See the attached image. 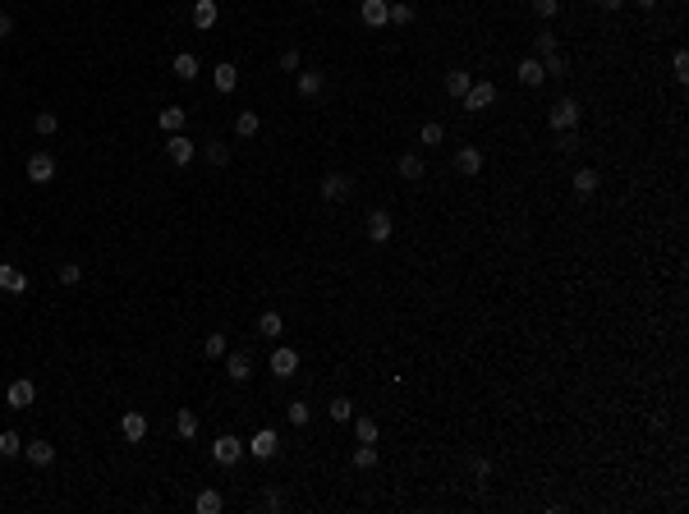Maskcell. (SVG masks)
I'll list each match as a JSON object with an SVG mask.
<instances>
[{
	"label": "cell",
	"instance_id": "1",
	"mask_svg": "<svg viewBox=\"0 0 689 514\" xmlns=\"http://www.w3.org/2000/svg\"><path fill=\"white\" fill-rule=\"evenodd\" d=\"M579 101L575 96H561V101H551V111H547V124H551V133H566V129H579Z\"/></svg>",
	"mask_w": 689,
	"mask_h": 514
},
{
	"label": "cell",
	"instance_id": "2",
	"mask_svg": "<svg viewBox=\"0 0 689 514\" xmlns=\"http://www.w3.org/2000/svg\"><path fill=\"white\" fill-rule=\"evenodd\" d=\"M244 445H248V454H253V459H276V454H280V432L276 428H258Z\"/></svg>",
	"mask_w": 689,
	"mask_h": 514
},
{
	"label": "cell",
	"instance_id": "3",
	"mask_svg": "<svg viewBox=\"0 0 689 514\" xmlns=\"http://www.w3.org/2000/svg\"><path fill=\"white\" fill-rule=\"evenodd\" d=\"M239 454H244V441L230 432H221L216 441H211V459L221 464V469H230V464H239Z\"/></svg>",
	"mask_w": 689,
	"mask_h": 514
},
{
	"label": "cell",
	"instance_id": "4",
	"mask_svg": "<svg viewBox=\"0 0 689 514\" xmlns=\"http://www.w3.org/2000/svg\"><path fill=\"white\" fill-rule=\"evenodd\" d=\"M349 193H354V179H349L345 170H331V174L322 179V198H326V202H345Z\"/></svg>",
	"mask_w": 689,
	"mask_h": 514
},
{
	"label": "cell",
	"instance_id": "5",
	"mask_svg": "<svg viewBox=\"0 0 689 514\" xmlns=\"http://www.w3.org/2000/svg\"><path fill=\"white\" fill-rule=\"evenodd\" d=\"M464 111H487L492 101H497V83H469V92L460 96Z\"/></svg>",
	"mask_w": 689,
	"mask_h": 514
},
{
	"label": "cell",
	"instance_id": "6",
	"mask_svg": "<svg viewBox=\"0 0 689 514\" xmlns=\"http://www.w3.org/2000/svg\"><path fill=\"white\" fill-rule=\"evenodd\" d=\"M166 157L175 161V166H189V161L198 157V143H193L189 133H170V143H166Z\"/></svg>",
	"mask_w": 689,
	"mask_h": 514
},
{
	"label": "cell",
	"instance_id": "7",
	"mask_svg": "<svg viewBox=\"0 0 689 514\" xmlns=\"http://www.w3.org/2000/svg\"><path fill=\"white\" fill-rule=\"evenodd\" d=\"M5 400H9V409H33V400H37V386L28 381V376H18V381H9Z\"/></svg>",
	"mask_w": 689,
	"mask_h": 514
},
{
	"label": "cell",
	"instance_id": "8",
	"mask_svg": "<svg viewBox=\"0 0 689 514\" xmlns=\"http://www.w3.org/2000/svg\"><path fill=\"white\" fill-rule=\"evenodd\" d=\"M120 432H124V441H133V445H138V441H148V413L129 409V413L120 418Z\"/></svg>",
	"mask_w": 689,
	"mask_h": 514
},
{
	"label": "cell",
	"instance_id": "9",
	"mask_svg": "<svg viewBox=\"0 0 689 514\" xmlns=\"http://www.w3.org/2000/svg\"><path fill=\"white\" fill-rule=\"evenodd\" d=\"M28 179H33V184H51L55 179V161L46 157V152H33V157H28Z\"/></svg>",
	"mask_w": 689,
	"mask_h": 514
},
{
	"label": "cell",
	"instance_id": "10",
	"mask_svg": "<svg viewBox=\"0 0 689 514\" xmlns=\"http://www.w3.org/2000/svg\"><path fill=\"white\" fill-rule=\"evenodd\" d=\"M358 14H363L368 28H386V23H391V5H386V0H363Z\"/></svg>",
	"mask_w": 689,
	"mask_h": 514
},
{
	"label": "cell",
	"instance_id": "11",
	"mask_svg": "<svg viewBox=\"0 0 689 514\" xmlns=\"http://www.w3.org/2000/svg\"><path fill=\"white\" fill-rule=\"evenodd\" d=\"M23 454H28V464H33V469H51V464H55V445L51 441H28Z\"/></svg>",
	"mask_w": 689,
	"mask_h": 514
},
{
	"label": "cell",
	"instance_id": "12",
	"mask_svg": "<svg viewBox=\"0 0 689 514\" xmlns=\"http://www.w3.org/2000/svg\"><path fill=\"white\" fill-rule=\"evenodd\" d=\"M368 239H373V244H386V239H391V211H368Z\"/></svg>",
	"mask_w": 689,
	"mask_h": 514
},
{
	"label": "cell",
	"instance_id": "13",
	"mask_svg": "<svg viewBox=\"0 0 689 514\" xmlns=\"http://www.w3.org/2000/svg\"><path fill=\"white\" fill-rule=\"evenodd\" d=\"M216 18H221V5L216 0H193V28H216Z\"/></svg>",
	"mask_w": 689,
	"mask_h": 514
},
{
	"label": "cell",
	"instance_id": "14",
	"mask_svg": "<svg viewBox=\"0 0 689 514\" xmlns=\"http://www.w3.org/2000/svg\"><path fill=\"white\" fill-rule=\"evenodd\" d=\"M271 372H276V376H294L299 372V354L290 345H280L276 354H271Z\"/></svg>",
	"mask_w": 689,
	"mask_h": 514
},
{
	"label": "cell",
	"instance_id": "15",
	"mask_svg": "<svg viewBox=\"0 0 689 514\" xmlns=\"http://www.w3.org/2000/svg\"><path fill=\"white\" fill-rule=\"evenodd\" d=\"M478 170H483V152L478 147H460V152H455V174L469 179V174H478Z\"/></svg>",
	"mask_w": 689,
	"mask_h": 514
},
{
	"label": "cell",
	"instance_id": "16",
	"mask_svg": "<svg viewBox=\"0 0 689 514\" xmlns=\"http://www.w3.org/2000/svg\"><path fill=\"white\" fill-rule=\"evenodd\" d=\"M294 87H299V96H322L326 79H322L317 69H299V74H294Z\"/></svg>",
	"mask_w": 689,
	"mask_h": 514
},
{
	"label": "cell",
	"instance_id": "17",
	"mask_svg": "<svg viewBox=\"0 0 689 514\" xmlns=\"http://www.w3.org/2000/svg\"><path fill=\"white\" fill-rule=\"evenodd\" d=\"M226 376L230 381H248V376H253V358L248 354H226Z\"/></svg>",
	"mask_w": 689,
	"mask_h": 514
},
{
	"label": "cell",
	"instance_id": "18",
	"mask_svg": "<svg viewBox=\"0 0 689 514\" xmlns=\"http://www.w3.org/2000/svg\"><path fill=\"white\" fill-rule=\"evenodd\" d=\"M211 83H216V92H235V87H239V69L230 60H221L216 69H211Z\"/></svg>",
	"mask_w": 689,
	"mask_h": 514
},
{
	"label": "cell",
	"instance_id": "19",
	"mask_svg": "<svg viewBox=\"0 0 689 514\" xmlns=\"http://www.w3.org/2000/svg\"><path fill=\"white\" fill-rule=\"evenodd\" d=\"M0 289H9V294H23L28 289V276L18 267H9V262H0Z\"/></svg>",
	"mask_w": 689,
	"mask_h": 514
},
{
	"label": "cell",
	"instance_id": "20",
	"mask_svg": "<svg viewBox=\"0 0 689 514\" xmlns=\"http://www.w3.org/2000/svg\"><path fill=\"white\" fill-rule=\"evenodd\" d=\"M221 505H226V496H221L216 487H202L198 501H193V510H198V514H221Z\"/></svg>",
	"mask_w": 689,
	"mask_h": 514
},
{
	"label": "cell",
	"instance_id": "21",
	"mask_svg": "<svg viewBox=\"0 0 689 514\" xmlns=\"http://www.w3.org/2000/svg\"><path fill=\"white\" fill-rule=\"evenodd\" d=\"M515 74H519V83H524V87H538L542 79H547V74H542V60H538V55L519 60V69H515Z\"/></svg>",
	"mask_w": 689,
	"mask_h": 514
},
{
	"label": "cell",
	"instance_id": "22",
	"mask_svg": "<svg viewBox=\"0 0 689 514\" xmlns=\"http://www.w3.org/2000/svg\"><path fill=\"white\" fill-rule=\"evenodd\" d=\"M170 69H175V79H184V83H189V79H198V55L180 51V55H175V65H170Z\"/></svg>",
	"mask_w": 689,
	"mask_h": 514
},
{
	"label": "cell",
	"instance_id": "23",
	"mask_svg": "<svg viewBox=\"0 0 689 514\" xmlns=\"http://www.w3.org/2000/svg\"><path fill=\"white\" fill-rule=\"evenodd\" d=\"M469 83H473V79H469V69H451V74H446V92H451L455 101H460V96L469 92Z\"/></svg>",
	"mask_w": 689,
	"mask_h": 514
},
{
	"label": "cell",
	"instance_id": "24",
	"mask_svg": "<svg viewBox=\"0 0 689 514\" xmlns=\"http://www.w3.org/2000/svg\"><path fill=\"white\" fill-rule=\"evenodd\" d=\"M395 170H400L404 179H423V157H419V152H404V157L395 161Z\"/></svg>",
	"mask_w": 689,
	"mask_h": 514
},
{
	"label": "cell",
	"instance_id": "25",
	"mask_svg": "<svg viewBox=\"0 0 689 514\" xmlns=\"http://www.w3.org/2000/svg\"><path fill=\"white\" fill-rule=\"evenodd\" d=\"M280 331H285L280 313H262V317H258V335H267V340H280Z\"/></svg>",
	"mask_w": 689,
	"mask_h": 514
},
{
	"label": "cell",
	"instance_id": "26",
	"mask_svg": "<svg viewBox=\"0 0 689 514\" xmlns=\"http://www.w3.org/2000/svg\"><path fill=\"white\" fill-rule=\"evenodd\" d=\"M175 432H180V441H193V436H198V413H193V409H180Z\"/></svg>",
	"mask_w": 689,
	"mask_h": 514
},
{
	"label": "cell",
	"instance_id": "27",
	"mask_svg": "<svg viewBox=\"0 0 689 514\" xmlns=\"http://www.w3.org/2000/svg\"><path fill=\"white\" fill-rule=\"evenodd\" d=\"M258 129H262L258 111H239V115H235V133H239V138H253Z\"/></svg>",
	"mask_w": 689,
	"mask_h": 514
},
{
	"label": "cell",
	"instance_id": "28",
	"mask_svg": "<svg viewBox=\"0 0 689 514\" xmlns=\"http://www.w3.org/2000/svg\"><path fill=\"white\" fill-rule=\"evenodd\" d=\"M597 184H602V179H597V170H575V193H579V198H593Z\"/></svg>",
	"mask_w": 689,
	"mask_h": 514
},
{
	"label": "cell",
	"instance_id": "29",
	"mask_svg": "<svg viewBox=\"0 0 689 514\" xmlns=\"http://www.w3.org/2000/svg\"><path fill=\"white\" fill-rule=\"evenodd\" d=\"M202 354H207V358H226V354H230V340H226V331H211L207 340H202Z\"/></svg>",
	"mask_w": 689,
	"mask_h": 514
},
{
	"label": "cell",
	"instance_id": "30",
	"mask_svg": "<svg viewBox=\"0 0 689 514\" xmlns=\"http://www.w3.org/2000/svg\"><path fill=\"white\" fill-rule=\"evenodd\" d=\"M202 157H207V166H226V161H230V147L221 138H211V143H202Z\"/></svg>",
	"mask_w": 689,
	"mask_h": 514
},
{
	"label": "cell",
	"instance_id": "31",
	"mask_svg": "<svg viewBox=\"0 0 689 514\" xmlns=\"http://www.w3.org/2000/svg\"><path fill=\"white\" fill-rule=\"evenodd\" d=\"M354 469H377V445L373 441H358V450H354Z\"/></svg>",
	"mask_w": 689,
	"mask_h": 514
},
{
	"label": "cell",
	"instance_id": "32",
	"mask_svg": "<svg viewBox=\"0 0 689 514\" xmlns=\"http://www.w3.org/2000/svg\"><path fill=\"white\" fill-rule=\"evenodd\" d=\"M161 129H166V133H184V106H166V111H161Z\"/></svg>",
	"mask_w": 689,
	"mask_h": 514
},
{
	"label": "cell",
	"instance_id": "33",
	"mask_svg": "<svg viewBox=\"0 0 689 514\" xmlns=\"http://www.w3.org/2000/svg\"><path fill=\"white\" fill-rule=\"evenodd\" d=\"M285 418L294 423V428H308V418H313V409H308L304 400H290V404H285Z\"/></svg>",
	"mask_w": 689,
	"mask_h": 514
},
{
	"label": "cell",
	"instance_id": "34",
	"mask_svg": "<svg viewBox=\"0 0 689 514\" xmlns=\"http://www.w3.org/2000/svg\"><path fill=\"white\" fill-rule=\"evenodd\" d=\"M18 450H23V436H18V432H0V459H14Z\"/></svg>",
	"mask_w": 689,
	"mask_h": 514
},
{
	"label": "cell",
	"instance_id": "35",
	"mask_svg": "<svg viewBox=\"0 0 689 514\" xmlns=\"http://www.w3.org/2000/svg\"><path fill=\"white\" fill-rule=\"evenodd\" d=\"M33 129H37V133H42V138H51V133H55V129H60V120H55V115H51V111H37V115H33Z\"/></svg>",
	"mask_w": 689,
	"mask_h": 514
},
{
	"label": "cell",
	"instance_id": "36",
	"mask_svg": "<svg viewBox=\"0 0 689 514\" xmlns=\"http://www.w3.org/2000/svg\"><path fill=\"white\" fill-rule=\"evenodd\" d=\"M533 51H538V60L556 55V37H551V33H538V37H533Z\"/></svg>",
	"mask_w": 689,
	"mask_h": 514
},
{
	"label": "cell",
	"instance_id": "37",
	"mask_svg": "<svg viewBox=\"0 0 689 514\" xmlns=\"http://www.w3.org/2000/svg\"><path fill=\"white\" fill-rule=\"evenodd\" d=\"M419 138H423V147H436V143L446 138V129H441L436 120H428V124H423V133H419Z\"/></svg>",
	"mask_w": 689,
	"mask_h": 514
},
{
	"label": "cell",
	"instance_id": "38",
	"mask_svg": "<svg viewBox=\"0 0 689 514\" xmlns=\"http://www.w3.org/2000/svg\"><path fill=\"white\" fill-rule=\"evenodd\" d=\"M262 510H267V514H280V510H285V491H280V487H271L267 496H262Z\"/></svg>",
	"mask_w": 689,
	"mask_h": 514
},
{
	"label": "cell",
	"instance_id": "39",
	"mask_svg": "<svg viewBox=\"0 0 689 514\" xmlns=\"http://www.w3.org/2000/svg\"><path fill=\"white\" fill-rule=\"evenodd\" d=\"M354 436H358V441H373V445H377V423H373V418H354Z\"/></svg>",
	"mask_w": 689,
	"mask_h": 514
},
{
	"label": "cell",
	"instance_id": "40",
	"mask_svg": "<svg viewBox=\"0 0 689 514\" xmlns=\"http://www.w3.org/2000/svg\"><path fill=\"white\" fill-rule=\"evenodd\" d=\"M566 69H570V65H566V55H561V51H556V55H547V60H542V74H551V79H561V74H566Z\"/></svg>",
	"mask_w": 689,
	"mask_h": 514
},
{
	"label": "cell",
	"instance_id": "41",
	"mask_svg": "<svg viewBox=\"0 0 689 514\" xmlns=\"http://www.w3.org/2000/svg\"><path fill=\"white\" fill-rule=\"evenodd\" d=\"M299 65H304V55H299V46H290V51H280V69H285V74H299Z\"/></svg>",
	"mask_w": 689,
	"mask_h": 514
},
{
	"label": "cell",
	"instance_id": "42",
	"mask_svg": "<svg viewBox=\"0 0 689 514\" xmlns=\"http://www.w3.org/2000/svg\"><path fill=\"white\" fill-rule=\"evenodd\" d=\"M414 18H419V9H414V5H404V0H400V5H391V23H414Z\"/></svg>",
	"mask_w": 689,
	"mask_h": 514
},
{
	"label": "cell",
	"instance_id": "43",
	"mask_svg": "<svg viewBox=\"0 0 689 514\" xmlns=\"http://www.w3.org/2000/svg\"><path fill=\"white\" fill-rule=\"evenodd\" d=\"M331 418L349 423V418H354V400H331Z\"/></svg>",
	"mask_w": 689,
	"mask_h": 514
},
{
	"label": "cell",
	"instance_id": "44",
	"mask_svg": "<svg viewBox=\"0 0 689 514\" xmlns=\"http://www.w3.org/2000/svg\"><path fill=\"white\" fill-rule=\"evenodd\" d=\"M533 14H538V18H556L561 14V0H533Z\"/></svg>",
	"mask_w": 689,
	"mask_h": 514
},
{
	"label": "cell",
	"instance_id": "45",
	"mask_svg": "<svg viewBox=\"0 0 689 514\" xmlns=\"http://www.w3.org/2000/svg\"><path fill=\"white\" fill-rule=\"evenodd\" d=\"M79 280H83V267H79V262H65V267H60V285H79Z\"/></svg>",
	"mask_w": 689,
	"mask_h": 514
},
{
	"label": "cell",
	"instance_id": "46",
	"mask_svg": "<svg viewBox=\"0 0 689 514\" xmlns=\"http://www.w3.org/2000/svg\"><path fill=\"white\" fill-rule=\"evenodd\" d=\"M671 69H676V79H680V83L689 79V55H685V51H676V55H671Z\"/></svg>",
	"mask_w": 689,
	"mask_h": 514
},
{
	"label": "cell",
	"instance_id": "47",
	"mask_svg": "<svg viewBox=\"0 0 689 514\" xmlns=\"http://www.w3.org/2000/svg\"><path fill=\"white\" fill-rule=\"evenodd\" d=\"M561 152H566V157H570V152H579V138H575V129H566V133H561Z\"/></svg>",
	"mask_w": 689,
	"mask_h": 514
},
{
	"label": "cell",
	"instance_id": "48",
	"mask_svg": "<svg viewBox=\"0 0 689 514\" xmlns=\"http://www.w3.org/2000/svg\"><path fill=\"white\" fill-rule=\"evenodd\" d=\"M9 33H14V18H9L5 9H0V37H9Z\"/></svg>",
	"mask_w": 689,
	"mask_h": 514
},
{
	"label": "cell",
	"instance_id": "49",
	"mask_svg": "<svg viewBox=\"0 0 689 514\" xmlns=\"http://www.w3.org/2000/svg\"><path fill=\"white\" fill-rule=\"evenodd\" d=\"M597 5H602V9H607V14H616V9H620V5H625V0H597Z\"/></svg>",
	"mask_w": 689,
	"mask_h": 514
},
{
	"label": "cell",
	"instance_id": "50",
	"mask_svg": "<svg viewBox=\"0 0 689 514\" xmlns=\"http://www.w3.org/2000/svg\"><path fill=\"white\" fill-rule=\"evenodd\" d=\"M634 5H639V9H657V0H634Z\"/></svg>",
	"mask_w": 689,
	"mask_h": 514
}]
</instances>
